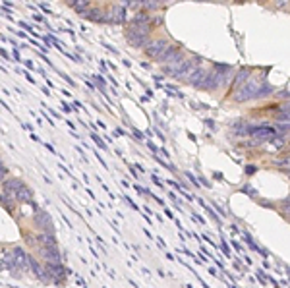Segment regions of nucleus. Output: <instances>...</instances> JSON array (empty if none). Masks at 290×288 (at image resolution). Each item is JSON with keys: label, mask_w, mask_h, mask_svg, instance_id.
I'll use <instances>...</instances> for the list:
<instances>
[{"label": "nucleus", "mask_w": 290, "mask_h": 288, "mask_svg": "<svg viewBox=\"0 0 290 288\" xmlns=\"http://www.w3.org/2000/svg\"><path fill=\"white\" fill-rule=\"evenodd\" d=\"M234 74H236V70L228 66V64H211L199 89H203V91H217L221 87H230Z\"/></svg>", "instance_id": "f257e3e1"}, {"label": "nucleus", "mask_w": 290, "mask_h": 288, "mask_svg": "<svg viewBox=\"0 0 290 288\" xmlns=\"http://www.w3.org/2000/svg\"><path fill=\"white\" fill-rule=\"evenodd\" d=\"M263 83H265V81H263L261 77L251 76L240 89H236V91L232 93L230 99L234 103H248L251 99H255V95H257V91H259V87L263 85Z\"/></svg>", "instance_id": "f03ea898"}, {"label": "nucleus", "mask_w": 290, "mask_h": 288, "mask_svg": "<svg viewBox=\"0 0 290 288\" xmlns=\"http://www.w3.org/2000/svg\"><path fill=\"white\" fill-rule=\"evenodd\" d=\"M170 43H172V41H170V39H166V37H155L143 47V52L151 58V60H155V62H157L159 58L163 56V52L168 48V45H170Z\"/></svg>", "instance_id": "7ed1b4c3"}, {"label": "nucleus", "mask_w": 290, "mask_h": 288, "mask_svg": "<svg viewBox=\"0 0 290 288\" xmlns=\"http://www.w3.org/2000/svg\"><path fill=\"white\" fill-rule=\"evenodd\" d=\"M211 66V64H209ZM209 66H205V60L201 58V62L197 64V68L193 70L192 74H190V77L186 79V83L192 87H197L199 89V85H201V81L205 79V76H207V72H209Z\"/></svg>", "instance_id": "20e7f679"}, {"label": "nucleus", "mask_w": 290, "mask_h": 288, "mask_svg": "<svg viewBox=\"0 0 290 288\" xmlns=\"http://www.w3.org/2000/svg\"><path fill=\"white\" fill-rule=\"evenodd\" d=\"M253 76V68H250V66H244V68H240V70H236V74H234V79H232V83H230V91L234 93L236 89H240L250 77Z\"/></svg>", "instance_id": "39448f33"}, {"label": "nucleus", "mask_w": 290, "mask_h": 288, "mask_svg": "<svg viewBox=\"0 0 290 288\" xmlns=\"http://www.w3.org/2000/svg\"><path fill=\"white\" fill-rule=\"evenodd\" d=\"M35 224H37L41 231L45 232V234H52V221H50V215H47L45 211H41V209H35Z\"/></svg>", "instance_id": "423d86ee"}, {"label": "nucleus", "mask_w": 290, "mask_h": 288, "mask_svg": "<svg viewBox=\"0 0 290 288\" xmlns=\"http://www.w3.org/2000/svg\"><path fill=\"white\" fill-rule=\"evenodd\" d=\"M14 199H16V203H19V205H31V207H35V201H33V192L29 190L25 184L19 188L18 192L14 193Z\"/></svg>", "instance_id": "0eeeda50"}, {"label": "nucleus", "mask_w": 290, "mask_h": 288, "mask_svg": "<svg viewBox=\"0 0 290 288\" xmlns=\"http://www.w3.org/2000/svg\"><path fill=\"white\" fill-rule=\"evenodd\" d=\"M0 205L6 209V211L10 213V215H14L16 213V199H14V195H10V193H6V192H2L0 190Z\"/></svg>", "instance_id": "6e6552de"}, {"label": "nucleus", "mask_w": 290, "mask_h": 288, "mask_svg": "<svg viewBox=\"0 0 290 288\" xmlns=\"http://www.w3.org/2000/svg\"><path fill=\"white\" fill-rule=\"evenodd\" d=\"M273 87L269 85V83H263V85L259 87V91H257V95H255V99H265V97H271L273 95Z\"/></svg>", "instance_id": "1a4fd4ad"}, {"label": "nucleus", "mask_w": 290, "mask_h": 288, "mask_svg": "<svg viewBox=\"0 0 290 288\" xmlns=\"http://www.w3.org/2000/svg\"><path fill=\"white\" fill-rule=\"evenodd\" d=\"M8 176H10V168L0 161V182H2L4 178H8Z\"/></svg>", "instance_id": "9d476101"}, {"label": "nucleus", "mask_w": 290, "mask_h": 288, "mask_svg": "<svg viewBox=\"0 0 290 288\" xmlns=\"http://www.w3.org/2000/svg\"><path fill=\"white\" fill-rule=\"evenodd\" d=\"M279 99H284V103H288V85L284 87V89H280L279 93H277Z\"/></svg>", "instance_id": "9b49d317"}, {"label": "nucleus", "mask_w": 290, "mask_h": 288, "mask_svg": "<svg viewBox=\"0 0 290 288\" xmlns=\"http://www.w3.org/2000/svg\"><path fill=\"white\" fill-rule=\"evenodd\" d=\"M91 137H93V141H95V143L99 145V147H101V149H106V145L103 143V141H101V139H99V135H91Z\"/></svg>", "instance_id": "f8f14e48"}, {"label": "nucleus", "mask_w": 290, "mask_h": 288, "mask_svg": "<svg viewBox=\"0 0 290 288\" xmlns=\"http://www.w3.org/2000/svg\"><path fill=\"white\" fill-rule=\"evenodd\" d=\"M253 172H255V166L251 164V166H248V174H253Z\"/></svg>", "instance_id": "ddd939ff"}]
</instances>
